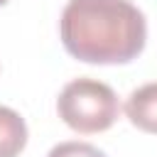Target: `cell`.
<instances>
[{
	"instance_id": "cell-3",
	"label": "cell",
	"mask_w": 157,
	"mask_h": 157,
	"mask_svg": "<svg viewBox=\"0 0 157 157\" xmlns=\"http://www.w3.org/2000/svg\"><path fill=\"white\" fill-rule=\"evenodd\" d=\"M128 120L142 132L157 135V81L132 88L125 98Z\"/></svg>"
},
{
	"instance_id": "cell-4",
	"label": "cell",
	"mask_w": 157,
	"mask_h": 157,
	"mask_svg": "<svg viewBox=\"0 0 157 157\" xmlns=\"http://www.w3.org/2000/svg\"><path fill=\"white\" fill-rule=\"evenodd\" d=\"M27 145V123L25 118L7 108L0 105V157H17Z\"/></svg>"
},
{
	"instance_id": "cell-5",
	"label": "cell",
	"mask_w": 157,
	"mask_h": 157,
	"mask_svg": "<svg viewBox=\"0 0 157 157\" xmlns=\"http://www.w3.org/2000/svg\"><path fill=\"white\" fill-rule=\"evenodd\" d=\"M47 157H105V152L83 140H66V142L54 145L47 152Z\"/></svg>"
},
{
	"instance_id": "cell-6",
	"label": "cell",
	"mask_w": 157,
	"mask_h": 157,
	"mask_svg": "<svg viewBox=\"0 0 157 157\" xmlns=\"http://www.w3.org/2000/svg\"><path fill=\"white\" fill-rule=\"evenodd\" d=\"M5 2H7V0H0V5H5Z\"/></svg>"
},
{
	"instance_id": "cell-2",
	"label": "cell",
	"mask_w": 157,
	"mask_h": 157,
	"mask_svg": "<svg viewBox=\"0 0 157 157\" xmlns=\"http://www.w3.org/2000/svg\"><path fill=\"white\" fill-rule=\"evenodd\" d=\"M59 118L76 132H103L108 130L120 113L115 91L91 76H78L69 81L56 98Z\"/></svg>"
},
{
	"instance_id": "cell-1",
	"label": "cell",
	"mask_w": 157,
	"mask_h": 157,
	"mask_svg": "<svg viewBox=\"0 0 157 157\" xmlns=\"http://www.w3.org/2000/svg\"><path fill=\"white\" fill-rule=\"evenodd\" d=\"M64 49L86 64H128L147 42L145 12L130 0H69L61 10Z\"/></svg>"
}]
</instances>
